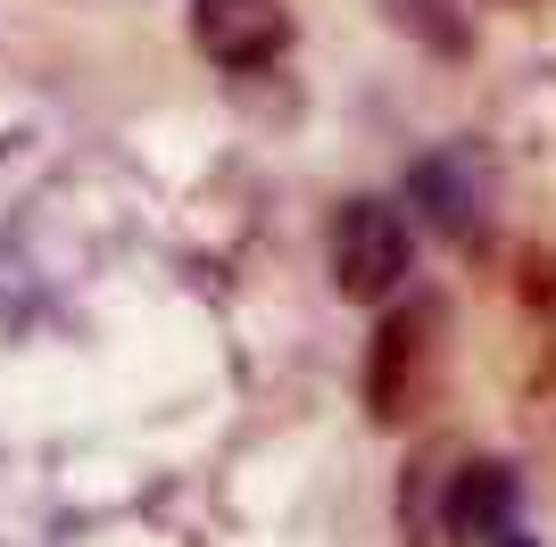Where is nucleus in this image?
Listing matches in <instances>:
<instances>
[{"mask_svg": "<svg viewBox=\"0 0 556 547\" xmlns=\"http://www.w3.org/2000/svg\"><path fill=\"white\" fill-rule=\"evenodd\" d=\"M441 298H391V316L366 348V415L374 423H416L441 382Z\"/></svg>", "mask_w": 556, "mask_h": 547, "instance_id": "f257e3e1", "label": "nucleus"}, {"mask_svg": "<svg viewBox=\"0 0 556 547\" xmlns=\"http://www.w3.org/2000/svg\"><path fill=\"white\" fill-rule=\"evenodd\" d=\"M407 266H416L407 207L357 191V200L332 216V282H341V298H357V307H391V298L407 291Z\"/></svg>", "mask_w": 556, "mask_h": 547, "instance_id": "f03ea898", "label": "nucleus"}, {"mask_svg": "<svg viewBox=\"0 0 556 547\" xmlns=\"http://www.w3.org/2000/svg\"><path fill=\"white\" fill-rule=\"evenodd\" d=\"M191 42L225 75L275 67L282 50H291V9L282 0H191Z\"/></svg>", "mask_w": 556, "mask_h": 547, "instance_id": "7ed1b4c3", "label": "nucleus"}, {"mask_svg": "<svg viewBox=\"0 0 556 547\" xmlns=\"http://www.w3.org/2000/svg\"><path fill=\"white\" fill-rule=\"evenodd\" d=\"M407 207H416L432 232H448V241H473L490 216V166L473 158V150H432V158H416V175H407Z\"/></svg>", "mask_w": 556, "mask_h": 547, "instance_id": "20e7f679", "label": "nucleus"}, {"mask_svg": "<svg viewBox=\"0 0 556 547\" xmlns=\"http://www.w3.org/2000/svg\"><path fill=\"white\" fill-rule=\"evenodd\" d=\"M515 531V465L498 456H473L448 473V498H441V539L457 547H490Z\"/></svg>", "mask_w": 556, "mask_h": 547, "instance_id": "39448f33", "label": "nucleus"}, {"mask_svg": "<svg viewBox=\"0 0 556 547\" xmlns=\"http://www.w3.org/2000/svg\"><path fill=\"white\" fill-rule=\"evenodd\" d=\"M382 17H391L416 50H432V59H465V50H473L465 0H382Z\"/></svg>", "mask_w": 556, "mask_h": 547, "instance_id": "423d86ee", "label": "nucleus"}, {"mask_svg": "<svg viewBox=\"0 0 556 547\" xmlns=\"http://www.w3.org/2000/svg\"><path fill=\"white\" fill-rule=\"evenodd\" d=\"M490 547H540V539H523V531H507V539H490Z\"/></svg>", "mask_w": 556, "mask_h": 547, "instance_id": "0eeeda50", "label": "nucleus"}]
</instances>
